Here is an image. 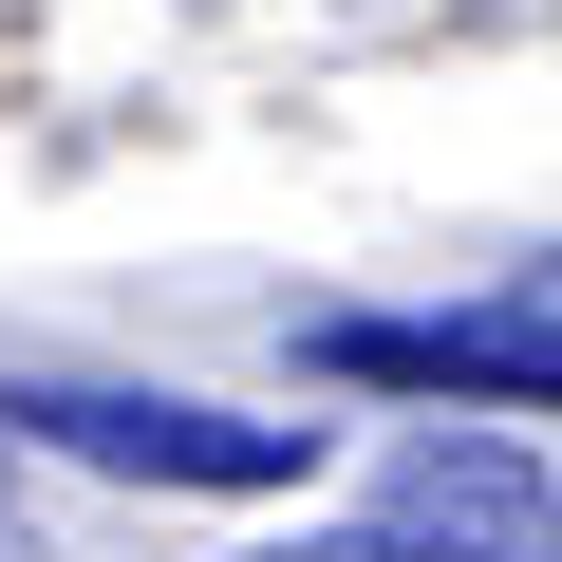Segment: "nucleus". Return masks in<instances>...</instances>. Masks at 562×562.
Listing matches in <instances>:
<instances>
[{"instance_id": "1", "label": "nucleus", "mask_w": 562, "mask_h": 562, "mask_svg": "<svg viewBox=\"0 0 562 562\" xmlns=\"http://www.w3.org/2000/svg\"><path fill=\"white\" fill-rule=\"evenodd\" d=\"M0 413L76 469H132V487H301L319 469V413H206V394H113V375H38Z\"/></svg>"}, {"instance_id": "2", "label": "nucleus", "mask_w": 562, "mask_h": 562, "mask_svg": "<svg viewBox=\"0 0 562 562\" xmlns=\"http://www.w3.org/2000/svg\"><path fill=\"white\" fill-rule=\"evenodd\" d=\"M375 543L394 562H562V487L506 431H413L375 469Z\"/></svg>"}, {"instance_id": "3", "label": "nucleus", "mask_w": 562, "mask_h": 562, "mask_svg": "<svg viewBox=\"0 0 562 562\" xmlns=\"http://www.w3.org/2000/svg\"><path fill=\"white\" fill-rule=\"evenodd\" d=\"M357 394H487V413H562V338L525 301H450V319H319L301 338Z\"/></svg>"}, {"instance_id": "4", "label": "nucleus", "mask_w": 562, "mask_h": 562, "mask_svg": "<svg viewBox=\"0 0 562 562\" xmlns=\"http://www.w3.org/2000/svg\"><path fill=\"white\" fill-rule=\"evenodd\" d=\"M262 562H394L375 525H319V543H262Z\"/></svg>"}, {"instance_id": "5", "label": "nucleus", "mask_w": 562, "mask_h": 562, "mask_svg": "<svg viewBox=\"0 0 562 562\" xmlns=\"http://www.w3.org/2000/svg\"><path fill=\"white\" fill-rule=\"evenodd\" d=\"M506 301H525V319H543V338H562V262H525V281H506Z\"/></svg>"}]
</instances>
